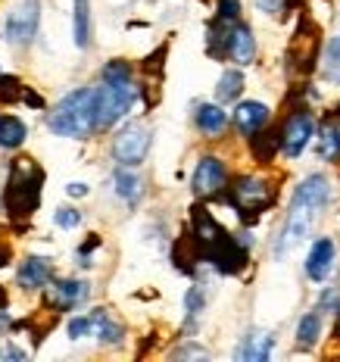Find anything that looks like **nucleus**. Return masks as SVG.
<instances>
[{
    "label": "nucleus",
    "instance_id": "obj_1",
    "mask_svg": "<svg viewBox=\"0 0 340 362\" xmlns=\"http://www.w3.org/2000/svg\"><path fill=\"white\" fill-rule=\"evenodd\" d=\"M41 187H44V169L32 156H16L6 172L4 185V209L10 222L25 225L41 206Z\"/></svg>",
    "mask_w": 340,
    "mask_h": 362
},
{
    "label": "nucleus",
    "instance_id": "obj_2",
    "mask_svg": "<svg viewBox=\"0 0 340 362\" xmlns=\"http://www.w3.org/2000/svg\"><path fill=\"white\" fill-rule=\"evenodd\" d=\"M97 94V128H112L122 116H128L138 88L131 81V66L125 59H112L103 69V81L94 88Z\"/></svg>",
    "mask_w": 340,
    "mask_h": 362
},
{
    "label": "nucleus",
    "instance_id": "obj_3",
    "mask_svg": "<svg viewBox=\"0 0 340 362\" xmlns=\"http://www.w3.org/2000/svg\"><path fill=\"white\" fill-rule=\"evenodd\" d=\"M50 132L59 138H88L97 128V94L94 88H78L72 94H66L63 100L54 107V112L47 116Z\"/></svg>",
    "mask_w": 340,
    "mask_h": 362
},
{
    "label": "nucleus",
    "instance_id": "obj_4",
    "mask_svg": "<svg viewBox=\"0 0 340 362\" xmlns=\"http://www.w3.org/2000/svg\"><path fill=\"white\" fill-rule=\"evenodd\" d=\"M271 200H275V194H271L269 181H262L256 175L238 178L231 185V191H228V203L238 209L244 222H256V218L271 206Z\"/></svg>",
    "mask_w": 340,
    "mask_h": 362
},
{
    "label": "nucleus",
    "instance_id": "obj_5",
    "mask_svg": "<svg viewBox=\"0 0 340 362\" xmlns=\"http://www.w3.org/2000/svg\"><path fill=\"white\" fill-rule=\"evenodd\" d=\"M319 50H322L319 28H315L309 19H303L291 37V47H287V72L309 75L315 69V63H319Z\"/></svg>",
    "mask_w": 340,
    "mask_h": 362
},
{
    "label": "nucleus",
    "instance_id": "obj_6",
    "mask_svg": "<svg viewBox=\"0 0 340 362\" xmlns=\"http://www.w3.org/2000/svg\"><path fill=\"white\" fill-rule=\"evenodd\" d=\"M147 150H150V128L141 122L125 125L122 132L116 134V141H112V156H116V163L131 165V169L147 160Z\"/></svg>",
    "mask_w": 340,
    "mask_h": 362
},
{
    "label": "nucleus",
    "instance_id": "obj_7",
    "mask_svg": "<svg viewBox=\"0 0 340 362\" xmlns=\"http://www.w3.org/2000/svg\"><path fill=\"white\" fill-rule=\"evenodd\" d=\"M319 216V209H312V206H303V203H293L291 200V213H287V222H284V228H281V235H278L275 240V256L281 259V256H287L293 250V247L300 244L306 235H309V228H312V218Z\"/></svg>",
    "mask_w": 340,
    "mask_h": 362
},
{
    "label": "nucleus",
    "instance_id": "obj_8",
    "mask_svg": "<svg viewBox=\"0 0 340 362\" xmlns=\"http://www.w3.org/2000/svg\"><path fill=\"white\" fill-rule=\"evenodd\" d=\"M37 22H41V4L37 0H22L16 10L10 13L4 25V35L13 47H22L37 35Z\"/></svg>",
    "mask_w": 340,
    "mask_h": 362
},
{
    "label": "nucleus",
    "instance_id": "obj_9",
    "mask_svg": "<svg viewBox=\"0 0 340 362\" xmlns=\"http://www.w3.org/2000/svg\"><path fill=\"white\" fill-rule=\"evenodd\" d=\"M312 134H315V119H312V112H309L306 107L303 110H293L291 116H287V122L281 128V150H284V156H300L306 150V144L312 141Z\"/></svg>",
    "mask_w": 340,
    "mask_h": 362
},
{
    "label": "nucleus",
    "instance_id": "obj_10",
    "mask_svg": "<svg viewBox=\"0 0 340 362\" xmlns=\"http://www.w3.org/2000/svg\"><path fill=\"white\" fill-rule=\"evenodd\" d=\"M206 262H213L222 275H238L247 269V244L240 238L225 235L216 247L206 250Z\"/></svg>",
    "mask_w": 340,
    "mask_h": 362
},
{
    "label": "nucleus",
    "instance_id": "obj_11",
    "mask_svg": "<svg viewBox=\"0 0 340 362\" xmlns=\"http://www.w3.org/2000/svg\"><path fill=\"white\" fill-rule=\"evenodd\" d=\"M225 181H228V169H225V163L218 160V156H200L197 169H194V194L197 197H216V194H222Z\"/></svg>",
    "mask_w": 340,
    "mask_h": 362
},
{
    "label": "nucleus",
    "instance_id": "obj_12",
    "mask_svg": "<svg viewBox=\"0 0 340 362\" xmlns=\"http://www.w3.org/2000/svg\"><path fill=\"white\" fill-rule=\"evenodd\" d=\"M90 284L88 281H72V278H63V281H50L47 284V306L59 309V313H69V309H78L88 300Z\"/></svg>",
    "mask_w": 340,
    "mask_h": 362
},
{
    "label": "nucleus",
    "instance_id": "obj_13",
    "mask_svg": "<svg viewBox=\"0 0 340 362\" xmlns=\"http://www.w3.org/2000/svg\"><path fill=\"white\" fill-rule=\"evenodd\" d=\"M334 262H337V247L331 238H319L312 244V250L306 256V275L312 281H324V278L334 272Z\"/></svg>",
    "mask_w": 340,
    "mask_h": 362
},
{
    "label": "nucleus",
    "instance_id": "obj_14",
    "mask_svg": "<svg viewBox=\"0 0 340 362\" xmlns=\"http://www.w3.org/2000/svg\"><path fill=\"white\" fill-rule=\"evenodd\" d=\"M328 200H331V185L324 175H319V172L306 175L297 185V191H293V203H303V206H312V209H324Z\"/></svg>",
    "mask_w": 340,
    "mask_h": 362
},
{
    "label": "nucleus",
    "instance_id": "obj_15",
    "mask_svg": "<svg viewBox=\"0 0 340 362\" xmlns=\"http://www.w3.org/2000/svg\"><path fill=\"white\" fill-rule=\"evenodd\" d=\"M269 107L259 100H244L238 110H234V125H238L240 134H247V138H253L256 132H262V128L269 125Z\"/></svg>",
    "mask_w": 340,
    "mask_h": 362
},
{
    "label": "nucleus",
    "instance_id": "obj_16",
    "mask_svg": "<svg viewBox=\"0 0 340 362\" xmlns=\"http://www.w3.org/2000/svg\"><path fill=\"white\" fill-rule=\"evenodd\" d=\"M50 278H54V266H50V259H44V256H28L16 272L19 288H25V291L47 288Z\"/></svg>",
    "mask_w": 340,
    "mask_h": 362
},
{
    "label": "nucleus",
    "instance_id": "obj_17",
    "mask_svg": "<svg viewBox=\"0 0 340 362\" xmlns=\"http://www.w3.org/2000/svg\"><path fill=\"white\" fill-rule=\"evenodd\" d=\"M191 225H194V235H197V240L203 244V253L209 250V247H216L218 240H222L225 235H228V231L222 228V225L216 222V216L209 213L206 206H194V213H191Z\"/></svg>",
    "mask_w": 340,
    "mask_h": 362
},
{
    "label": "nucleus",
    "instance_id": "obj_18",
    "mask_svg": "<svg viewBox=\"0 0 340 362\" xmlns=\"http://www.w3.org/2000/svg\"><path fill=\"white\" fill-rule=\"evenodd\" d=\"M172 259H175V269L184 272V275H194L197 262L206 259V253H203V244L197 240L194 231H184V235L175 240V253H172Z\"/></svg>",
    "mask_w": 340,
    "mask_h": 362
},
{
    "label": "nucleus",
    "instance_id": "obj_19",
    "mask_svg": "<svg viewBox=\"0 0 340 362\" xmlns=\"http://www.w3.org/2000/svg\"><path fill=\"white\" fill-rule=\"evenodd\" d=\"M228 57L234 63L240 66H250L253 57H256V37L250 32V25H244V22H234L231 25V35H228Z\"/></svg>",
    "mask_w": 340,
    "mask_h": 362
},
{
    "label": "nucleus",
    "instance_id": "obj_20",
    "mask_svg": "<svg viewBox=\"0 0 340 362\" xmlns=\"http://www.w3.org/2000/svg\"><path fill=\"white\" fill-rule=\"evenodd\" d=\"M271 346H275V337H271L269 331H250V334L244 337V344H240L238 359H244V362H266L271 356Z\"/></svg>",
    "mask_w": 340,
    "mask_h": 362
},
{
    "label": "nucleus",
    "instance_id": "obj_21",
    "mask_svg": "<svg viewBox=\"0 0 340 362\" xmlns=\"http://www.w3.org/2000/svg\"><path fill=\"white\" fill-rule=\"evenodd\" d=\"M90 334L97 337L100 344H122L125 337V328L119 325L116 319H112L110 313H103V309H97V313H90Z\"/></svg>",
    "mask_w": 340,
    "mask_h": 362
},
{
    "label": "nucleus",
    "instance_id": "obj_22",
    "mask_svg": "<svg viewBox=\"0 0 340 362\" xmlns=\"http://www.w3.org/2000/svg\"><path fill=\"white\" fill-rule=\"evenodd\" d=\"M197 128L203 134H209V138H216V134L225 132V125H228V112H225L218 103H200L197 107Z\"/></svg>",
    "mask_w": 340,
    "mask_h": 362
},
{
    "label": "nucleus",
    "instance_id": "obj_23",
    "mask_svg": "<svg viewBox=\"0 0 340 362\" xmlns=\"http://www.w3.org/2000/svg\"><path fill=\"white\" fill-rule=\"evenodd\" d=\"M319 153L324 160H337L340 156V110L334 116L324 119L322 125V138H319Z\"/></svg>",
    "mask_w": 340,
    "mask_h": 362
},
{
    "label": "nucleus",
    "instance_id": "obj_24",
    "mask_svg": "<svg viewBox=\"0 0 340 362\" xmlns=\"http://www.w3.org/2000/svg\"><path fill=\"white\" fill-rule=\"evenodd\" d=\"M72 35H75V47H78V50L90 47V6H88V0H75Z\"/></svg>",
    "mask_w": 340,
    "mask_h": 362
},
{
    "label": "nucleus",
    "instance_id": "obj_25",
    "mask_svg": "<svg viewBox=\"0 0 340 362\" xmlns=\"http://www.w3.org/2000/svg\"><path fill=\"white\" fill-rule=\"evenodd\" d=\"M112 181H116V194H119L122 200H128V203H138V200H141L143 181L131 172V165H122V169L116 172V178H112Z\"/></svg>",
    "mask_w": 340,
    "mask_h": 362
},
{
    "label": "nucleus",
    "instance_id": "obj_26",
    "mask_svg": "<svg viewBox=\"0 0 340 362\" xmlns=\"http://www.w3.org/2000/svg\"><path fill=\"white\" fill-rule=\"evenodd\" d=\"M25 122L16 116H0V147L4 150H16L25 141Z\"/></svg>",
    "mask_w": 340,
    "mask_h": 362
},
{
    "label": "nucleus",
    "instance_id": "obj_27",
    "mask_svg": "<svg viewBox=\"0 0 340 362\" xmlns=\"http://www.w3.org/2000/svg\"><path fill=\"white\" fill-rule=\"evenodd\" d=\"M319 334H322V315L319 313H306L303 319H300V325H297V346L309 350V346H315Z\"/></svg>",
    "mask_w": 340,
    "mask_h": 362
},
{
    "label": "nucleus",
    "instance_id": "obj_28",
    "mask_svg": "<svg viewBox=\"0 0 340 362\" xmlns=\"http://www.w3.org/2000/svg\"><path fill=\"white\" fill-rule=\"evenodd\" d=\"M240 90H244V75L238 69H228L222 78H218L216 97H218V103H234L240 97Z\"/></svg>",
    "mask_w": 340,
    "mask_h": 362
},
{
    "label": "nucleus",
    "instance_id": "obj_29",
    "mask_svg": "<svg viewBox=\"0 0 340 362\" xmlns=\"http://www.w3.org/2000/svg\"><path fill=\"white\" fill-rule=\"evenodd\" d=\"M281 147V132H256L253 134V153L259 163H269Z\"/></svg>",
    "mask_w": 340,
    "mask_h": 362
},
{
    "label": "nucleus",
    "instance_id": "obj_30",
    "mask_svg": "<svg viewBox=\"0 0 340 362\" xmlns=\"http://www.w3.org/2000/svg\"><path fill=\"white\" fill-rule=\"evenodd\" d=\"M322 72L328 81L340 85V37H331L328 47H324V59H322Z\"/></svg>",
    "mask_w": 340,
    "mask_h": 362
},
{
    "label": "nucleus",
    "instance_id": "obj_31",
    "mask_svg": "<svg viewBox=\"0 0 340 362\" xmlns=\"http://www.w3.org/2000/svg\"><path fill=\"white\" fill-rule=\"evenodd\" d=\"M203 306H206V297H203V291H200V288H191V291H187V297H184L187 328H194V325H197V319H200Z\"/></svg>",
    "mask_w": 340,
    "mask_h": 362
},
{
    "label": "nucleus",
    "instance_id": "obj_32",
    "mask_svg": "<svg viewBox=\"0 0 340 362\" xmlns=\"http://www.w3.org/2000/svg\"><path fill=\"white\" fill-rule=\"evenodd\" d=\"M22 97H25V88L19 85L16 75H0V100L13 103V100H22Z\"/></svg>",
    "mask_w": 340,
    "mask_h": 362
},
{
    "label": "nucleus",
    "instance_id": "obj_33",
    "mask_svg": "<svg viewBox=\"0 0 340 362\" xmlns=\"http://www.w3.org/2000/svg\"><path fill=\"white\" fill-rule=\"evenodd\" d=\"M216 19H222V22H238V19H240V0H218Z\"/></svg>",
    "mask_w": 340,
    "mask_h": 362
},
{
    "label": "nucleus",
    "instance_id": "obj_34",
    "mask_svg": "<svg viewBox=\"0 0 340 362\" xmlns=\"http://www.w3.org/2000/svg\"><path fill=\"white\" fill-rule=\"evenodd\" d=\"M57 225L59 228H78L81 225V213L78 209H72V206H63V209H57Z\"/></svg>",
    "mask_w": 340,
    "mask_h": 362
},
{
    "label": "nucleus",
    "instance_id": "obj_35",
    "mask_svg": "<svg viewBox=\"0 0 340 362\" xmlns=\"http://www.w3.org/2000/svg\"><path fill=\"white\" fill-rule=\"evenodd\" d=\"M90 334V315H75L69 322V337L78 341V337H88Z\"/></svg>",
    "mask_w": 340,
    "mask_h": 362
},
{
    "label": "nucleus",
    "instance_id": "obj_36",
    "mask_svg": "<svg viewBox=\"0 0 340 362\" xmlns=\"http://www.w3.org/2000/svg\"><path fill=\"white\" fill-rule=\"evenodd\" d=\"M10 359V362H22L25 359V350H19V346H13L6 337H0V362Z\"/></svg>",
    "mask_w": 340,
    "mask_h": 362
},
{
    "label": "nucleus",
    "instance_id": "obj_37",
    "mask_svg": "<svg viewBox=\"0 0 340 362\" xmlns=\"http://www.w3.org/2000/svg\"><path fill=\"white\" fill-rule=\"evenodd\" d=\"M175 359H209V353L203 346H178Z\"/></svg>",
    "mask_w": 340,
    "mask_h": 362
},
{
    "label": "nucleus",
    "instance_id": "obj_38",
    "mask_svg": "<svg viewBox=\"0 0 340 362\" xmlns=\"http://www.w3.org/2000/svg\"><path fill=\"white\" fill-rule=\"evenodd\" d=\"M322 309H328V313H337L340 309V291H334V288H328L322 293V303H319Z\"/></svg>",
    "mask_w": 340,
    "mask_h": 362
},
{
    "label": "nucleus",
    "instance_id": "obj_39",
    "mask_svg": "<svg viewBox=\"0 0 340 362\" xmlns=\"http://www.w3.org/2000/svg\"><path fill=\"white\" fill-rule=\"evenodd\" d=\"M256 6H259L262 13H269V16H278V13L284 10V0H256Z\"/></svg>",
    "mask_w": 340,
    "mask_h": 362
},
{
    "label": "nucleus",
    "instance_id": "obj_40",
    "mask_svg": "<svg viewBox=\"0 0 340 362\" xmlns=\"http://www.w3.org/2000/svg\"><path fill=\"white\" fill-rule=\"evenodd\" d=\"M10 259H13V250H10V244L4 240V231H0V269H4Z\"/></svg>",
    "mask_w": 340,
    "mask_h": 362
},
{
    "label": "nucleus",
    "instance_id": "obj_41",
    "mask_svg": "<svg viewBox=\"0 0 340 362\" xmlns=\"http://www.w3.org/2000/svg\"><path fill=\"white\" fill-rule=\"evenodd\" d=\"M66 194H69V197H85V194H88V185H81V181H72V185L66 187Z\"/></svg>",
    "mask_w": 340,
    "mask_h": 362
}]
</instances>
